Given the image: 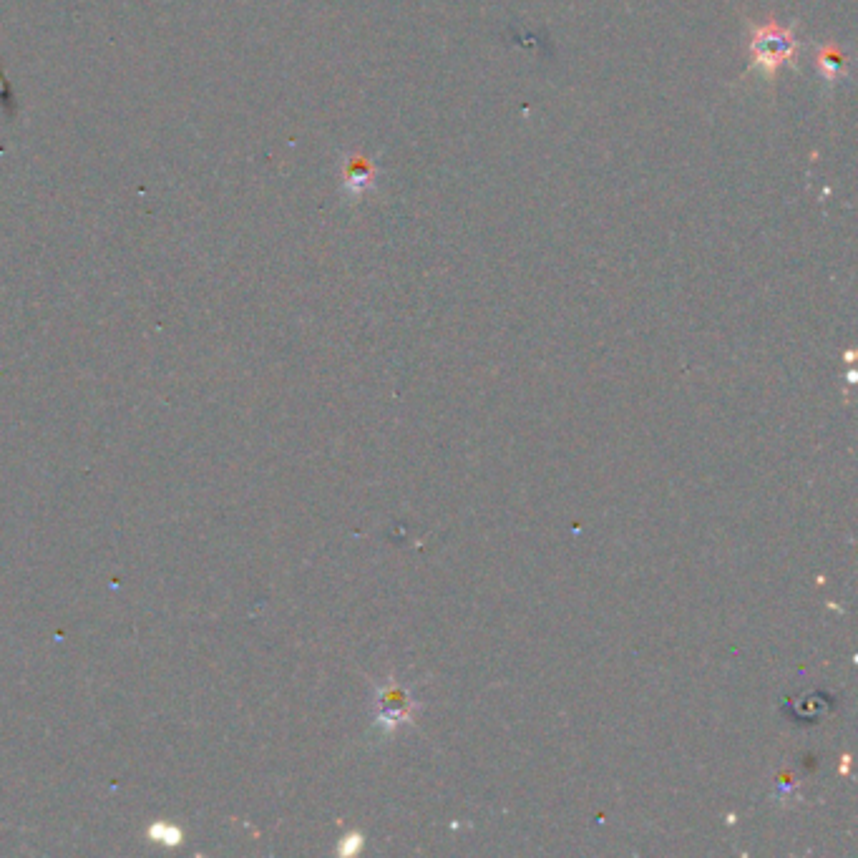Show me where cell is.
I'll return each instance as SVG.
<instances>
[{"label": "cell", "mask_w": 858, "mask_h": 858, "mask_svg": "<svg viewBox=\"0 0 858 858\" xmlns=\"http://www.w3.org/2000/svg\"><path fill=\"white\" fill-rule=\"evenodd\" d=\"M753 63L765 73H775L796 51V38L778 23H763L753 28Z\"/></svg>", "instance_id": "obj_1"}, {"label": "cell", "mask_w": 858, "mask_h": 858, "mask_svg": "<svg viewBox=\"0 0 858 858\" xmlns=\"http://www.w3.org/2000/svg\"><path fill=\"white\" fill-rule=\"evenodd\" d=\"M818 66H821L823 76H826L828 81H833V78H836L843 68L841 53H838L836 48H828V51H823L821 58H818Z\"/></svg>", "instance_id": "obj_2"}]
</instances>
